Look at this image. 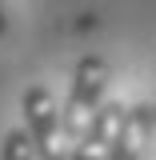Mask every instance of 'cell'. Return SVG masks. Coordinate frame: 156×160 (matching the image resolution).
Here are the masks:
<instances>
[{
	"label": "cell",
	"mask_w": 156,
	"mask_h": 160,
	"mask_svg": "<svg viewBox=\"0 0 156 160\" xmlns=\"http://www.w3.org/2000/svg\"><path fill=\"white\" fill-rule=\"evenodd\" d=\"M8 32V12H4V0H0V36Z\"/></svg>",
	"instance_id": "6"
},
{
	"label": "cell",
	"mask_w": 156,
	"mask_h": 160,
	"mask_svg": "<svg viewBox=\"0 0 156 160\" xmlns=\"http://www.w3.org/2000/svg\"><path fill=\"white\" fill-rule=\"evenodd\" d=\"M152 112H156V100H152Z\"/></svg>",
	"instance_id": "7"
},
{
	"label": "cell",
	"mask_w": 156,
	"mask_h": 160,
	"mask_svg": "<svg viewBox=\"0 0 156 160\" xmlns=\"http://www.w3.org/2000/svg\"><path fill=\"white\" fill-rule=\"evenodd\" d=\"M112 80V68L104 56H80L72 68V84H68V100H64V136H68V152L72 144L84 136V128L92 124V116L104 104V88Z\"/></svg>",
	"instance_id": "1"
},
{
	"label": "cell",
	"mask_w": 156,
	"mask_h": 160,
	"mask_svg": "<svg viewBox=\"0 0 156 160\" xmlns=\"http://www.w3.org/2000/svg\"><path fill=\"white\" fill-rule=\"evenodd\" d=\"M0 160H40V156H36V144H32V136H28V128H24V124L12 128V132H4Z\"/></svg>",
	"instance_id": "5"
},
{
	"label": "cell",
	"mask_w": 156,
	"mask_h": 160,
	"mask_svg": "<svg viewBox=\"0 0 156 160\" xmlns=\"http://www.w3.org/2000/svg\"><path fill=\"white\" fill-rule=\"evenodd\" d=\"M152 128H156L152 104H128L124 128H120V136H116V144H112L108 160H144V148H148Z\"/></svg>",
	"instance_id": "4"
},
{
	"label": "cell",
	"mask_w": 156,
	"mask_h": 160,
	"mask_svg": "<svg viewBox=\"0 0 156 160\" xmlns=\"http://www.w3.org/2000/svg\"><path fill=\"white\" fill-rule=\"evenodd\" d=\"M20 112H24V128L36 144L40 160H68V136H64V108L44 84H28L20 96Z\"/></svg>",
	"instance_id": "2"
},
{
	"label": "cell",
	"mask_w": 156,
	"mask_h": 160,
	"mask_svg": "<svg viewBox=\"0 0 156 160\" xmlns=\"http://www.w3.org/2000/svg\"><path fill=\"white\" fill-rule=\"evenodd\" d=\"M124 116H128V104L104 100L100 112L92 116V124L84 128V136L72 144L68 160H108V152H112V144H116V136H120V128H124Z\"/></svg>",
	"instance_id": "3"
}]
</instances>
